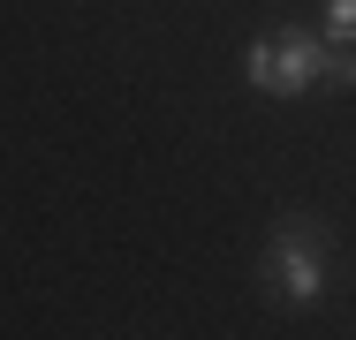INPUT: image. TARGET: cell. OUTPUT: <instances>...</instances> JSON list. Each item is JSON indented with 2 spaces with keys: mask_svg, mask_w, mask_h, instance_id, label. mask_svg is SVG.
Segmentation results:
<instances>
[{
  "mask_svg": "<svg viewBox=\"0 0 356 340\" xmlns=\"http://www.w3.org/2000/svg\"><path fill=\"white\" fill-rule=\"evenodd\" d=\"M318 265H326V235H318V219H281V235H273V250H266V280H273V295L281 303H318Z\"/></svg>",
  "mask_w": 356,
  "mask_h": 340,
  "instance_id": "obj_1",
  "label": "cell"
},
{
  "mask_svg": "<svg viewBox=\"0 0 356 340\" xmlns=\"http://www.w3.org/2000/svg\"><path fill=\"white\" fill-rule=\"evenodd\" d=\"M273 68H281V99H296V91H311L326 76V46L303 38V31H288V38H273Z\"/></svg>",
  "mask_w": 356,
  "mask_h": 340,
  "instance_id": "obj_2",
  "label": "cell"
},
{
  "mask_svg": "<svg viewBox=\"0 0 356 340\" xmlns=\"http://www.w3.org/2000/svg\"><path fill=\"white\" fill-rule=\"evenodd\" d=\"M243 76L266 91V99H281V68H273V38H258L250 53H243Z\"/></svg>",
  "mask_w": 356,
  "mask_h": 340,
  "instance_id": "obj_3",
  "label": "cell"
},
{
  "mask_svg": "<svg viewBox=\"0 0 356 340\" xmlns=\"http://www.w3.org/2000/svg\"><path fill=\"white\" fill-rule=\"evenodd\" d=\"M326 38L334 46H356V0H326Z\"/></svg>",
  "mask_w": 356,
  "mask_h": 340,
  "instance_id": "obj_4",
  "label": "cell"
},
{
  "mask_svg": "<svg viewBox=\"0 0 356 340\" xmlns=\"http://www.w3.org/2000/svg\"><path fill=\"white\" fill-rule=\"evenodd\" d=\"M326 83L356 91V46H326Z\"/></svg>",
  "mask_w": 356,
  "mask_h": 340,
  "instance_id": "obj_5",
  "label": "cell"
}]
</instances>
